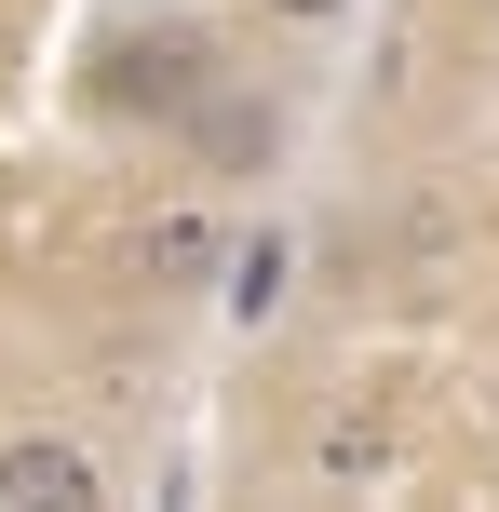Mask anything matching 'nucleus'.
Here are the masks:
<instances>
[{
    "label": "nucleus",
    "mask_w": 499,
    "mask_h": 512,
    "mask_svg": "<svg viewBox=\"0 0 499 512\" xmlns=\"http://www.w3.org/2000/svg\"><path fill=\"white\" fill-rule=\"evenodd\" d=\"M216 27L203 14H122L95 41V68H81V95H95V122H162V135H189V108L216 95Z\"/></svg>",
    "instance_id": "f257e3e1"
},
{
    "label": "nucleus",
    "mask_w": 499,
    "mask_h": 512,
    "mask_svg": "<svg viewBox=\"0 0 499 512\" xmlns=\"http://www.w3.org/2000/svg\"><path fill=\"white\" fill-rule=\"evenodd\" d=\"M392 472H405V418L378 391H338L311 418V486H392Z\"/></svg>",
    "instance_id": "7ed1b4c3"
},
{
    "label": "nucleus",
    "mask_w": 499,
    "mask_h": 512,
    "mask_svg": "<svg viewBox=\"0 0 499 512\" xmlns=\"http://www.w3.org/2000/svg\"><path fill=\"white\" fill-rule=\"evenodd\" d=\"M216 270H230V230H216V203H162L149 230H135V283H149V297H203Z\"/></svg>",
    "instance_id": "20e7f679"
},
{
    "label": "nucleus",
    "mask_w": 499,
    "mask_h": 512,
    "mask_svg": "<svg viewBox=\"0 0 499 512\" xmlns=\"http://www.w3.org/2000/svg\"><path fill=\"white\" fill-rule=\"evenodd\" d=\"M257 14H284V27H338L351 0H257Z\"/></svg>",
    "instance_id": "0eeeda50"
},
{
    "label": "nucleus",
    "mask_w": 499,
    "mask_h": 512,
    "mask_svg": "<svg viewBox=\"0 0 499 512\" xmlns=\"http://www.w3.org/2000/svg\"><path fill=\"white\" fill-rule=\"evenodd\" d=\"M0 499H14V512H95L108 499V459L81 432H41V418H27V432H0Z\"/></svg>",
    "instance_id": "f03ea898"
},
{
    "label": "nucleus",
    "mask_w": 499,
    "mask_h": 512,
    "mask_svg": "<svg viewBox=\"0 0 499 512\" xmlns=\"http://www.w3.org/2000/svg\"><path fill=\"white\" fill-rule=\"evenodd\" d=\"M189 149H203L216 176H270V162H284V108L243 95V81H216V95L189 108Z\"/></svg>",
    "instance_id": "39448f33"
},
{
    "label": "nucleus",
    "mask_w": 499,
    "mask_h": 512,
    "mask_svg": "<svg viewBox=\"0 0 499 512\" xmlns=\"http://www.w3.org/2000/svg\"><path fill=\"white\" fill-rule=\"evenodd\" d=\"M284 297H297V243H284V230L230 243V270H216V310H230V324L257 337V324H284Z\"/></svg>",
    "instance_id": "423d86ee"
}]
</instances>
